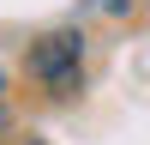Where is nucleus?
<instances>
[{"label": "nucleus", "mask_w": 150, "mask_h": 145, "mask_svg": "<svg viewBox=\"0 0 150 145\" xmlns=\"http://www.w3.org/2000/svg\"><path fill=\"white\" fill-rule=\"evenodd\" d=\"M24 72H30L36 91H48L54 103L84 91V30L78 24H54L24 48Z\"/></svg>", "instance_id": "f257e3e1"}, {"label": "nucleus", "mask_w": 150, "mask_h": 145, "mask_svg": "<svg viewBox=\"0 0 150 145\" xmlns=\"http://www.w3.org/2000/svg\"><path fill=\"white\" fill-rule=\"evenodd\" d=\"M18 145H48V139H42V133H24V139H18Z\"/></svg>", "instance_id": "f03ea898"}, {"label": "nucleus", "mask_w": 150, "mask_h": 145, "mask_svg": "<svg viewBox=\"0 0 150 145\" xmlns=\"http://www.w3.org/2000/svg\"><path fill=\"white\" fill-rule=\"evenodd\" d=\"M0 97H6V72H0Z\"/></svg>", "instance_id": "7ed1b4c3"}]
</instances>
